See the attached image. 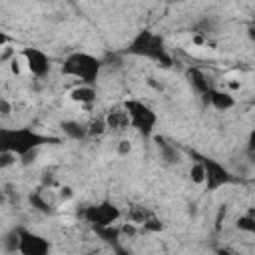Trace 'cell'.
<instances>
[{"label": "cell", "mask_w": 255, "mask_h": 255, "mask_svg": "<svg viewBox=\"0 0 255 255\" xmlns=\"http://www.w3.org/2000/svg\"><path fill=\"white\" fill-rule=\"evenodd\" d=\"M62 131L70 139H84V137H88L86 124H82L78 120H66V122H62Z\"/></svg>", "instance_id": "13"}, {"label": "cell", "mask_w": 255, "mask_h": 255, "mask_svg": "<svg viewBox=\"0 0 255 255\" xmlns=\"http://www.w3.org/2000/svg\"><path fill=\"white\" fill-rule=\"evenodd\" d=\"M116 149H118V155L126 157V155H129V153H131V141H129L128 137H122V139L116 143Z\"/></svg>", "instance_id": "21"}, {"label": "cell", "mask_w": 255, "mask_h": 255, "mask_svg": "<svg viewBox=\"0 0 255 255\" xmlns=\"http://www.w3.org/2000/svg\"><path fill=\"white\" fill-rule=\"evenodd\" d=\"M50 141H56L54 137H48L44 133H38L32 128H0V153L8 151L22 159L24 163H30V157L38 153V149Z\"/></svg>", "instance_id": "1"}, {"label": "cell", "mask_w": 255, "mask_h": 255, "mask_svg": "<svg viewBox=\"0 0 255 255\" xmlns=\"http://www.w3.org/2000/svg\"><path fill=\"white\" fill-rule=\"evenodd\" d=\"M104 120H106L108 131H112V133H118L120 135V133H124V131L129 129V118H128L124 106H114L112 110H108L104 114Z\"/></svg>", "instance_id": "10"}, {"label": "cell", "mask_w": 255, "mask_h": 255, "mask_svg": "<svg viewBox=\"0 0 255 255\" xmlns=\"http://www.w3.org/2000/svg\"><path fill=\"white\" fill-rule=\"evenodd\" d=\"M20 58H22L24 68H26L36 80H44V78L52 72V60H50L48 52H44L42 48L26 46V48L20 52Z\"/></svg>", "instance_id": "7"}, {"label": "cell", "mask_w": 255, "mask_h": 255, "mask_svg": "<svg viewBox=\"0 0 255 255\" xmlns=\"http://www.w3.org/2000/svg\"><path fill=\"white\" fill-rule=\"evenodd\" d=\"M155 141H157V147H159L161 157L165 159V163H179L181 161V155H179V151H177L175 145L167 143L163 137H155Z\"/></svg>", "instance_id": "14"}, {"label": "cell", "mask_w": 255, "mask_h": 255, "mask_svg": "<svg viewBox=\"0 0 255 255\" xmlns=\"http://www.w3.org/2000/svg\"><path fill=\"white\" fill-rule=\"evenodd\" d=\"M18 231V253L22 255H46L50 251V241L40 233H34L22 225L16 227Z\"/></svg>", "instance_id": "8"}, {"label": "cell", "mask_w": 255, "mask_h": 255, "mask_svg": "<svg viewBox=\"0 0 255 255\" xmlns=\"http://www.w3.org/2000/svg\"><path fill=\"white\" fill-rule=\"evenodd\" d=\"M197 159L201 161L203 171H205L203 185H201V187H205V191L213 193V191H217V189H221V187H225V185L235 181V175L221 161H217L213 157H205V155H199Z\"/></svg>", "instance_id": "5"}, {"label": "cell", "mask_w": 255, "mask_h": 255, "mask_svg": "<svg viewBox=\"0 0 255 255\" xmlns=\"http://www.w3.org/2000/svg\"><path fill=\"white\" fill-rule=\"evenodd\" d=\"M104 62L102 58L90 52H72L62 60V74L66 78H74L78 84H98Z\"/></svg>", "instance_id": "3"}, {"label": "cell", "mask_w": 255, "mask_h": 255, "mask_svg": "<svg viewBox=\"0 0 255 255\" xmlns=\"http://www.w3.org/2000/svg\"><path fill=\"white\" fill-rule=\"evenodd\" d=\"M187 80H189V84H191V88L199 94V96H203L213 84H211V80L207 78V74L203 72V70H199V68H187Z\"/></svg>", "instance_id": "12"}, {"label": "cell", "mask_w": 255, "mask_h": 255, "mask_svg": "<svg viewBox=\"0 0 255 255\" xmlns=\"http://www.w3.org/2000/svg\"><path fill=\"white\" fill-rule=\"evenodd\" d=\"M30 203H32L34 209H38V211H42V213H50L52 207H54V201L44 193V189L34 191V193L30 195Z\"/></svg>", "instance_id": "15"}, {"label": "cell", "mask_w": 255, "mask_h": 255, "mask_svg": "<svg viewBox=\"0 0 255 255\" xmlns=\"http://www.w3.org/2000/svg\"><path fill=\"white\" fill-rule=\"evenodd\" d=\"M124 54L135 56V58H143L149 60L161 68H171L173 66V56L169 52V48L165 46V40L161 34L143 28L139 30L128 44V48L124 50Z\"/></svg>", "instance_id": "2"}, {"label": "cell", "mask_w": 255, "mask_h": 255, "mask_svg": "<svg viewBox=\"0 0 255 255\" xmlns=\"http://www.w3.org/2000/svg\"><path fill=\"white\" fill-rule=\"evenodd\" d=\"M235 227L239 231H243V233H255V217H253V213L249 211V213L239 215L237 221H235Z\"/></svg>", "instance_id": "18"}, {"label": "cell", "mask_w": 255, "mask_h": 255, "mask_svg": "<svg viewBox=\"0 0 255 255\" xmlns=\"http://www.w3.org/2000/svg\"><path fill=\"white\" fill-rule=\"evenodd\" d=\"M58 197H60L62 201H70V199L74 197V189H72L70 185H62V187L58 189Z\"/></svg>", "instance_id": "23"}, {"label": "cell", "mask_w": 255, "mask_h": 255, "mask_svg": "<svg viewBox=\"0 0 255 255\" xmlns=\"http://www.w3.org/2000/svg\"><path fill=\"white\" fill-rule=\"evenodd\" d=\"M122 106L129 118V129H135L143 137H149L155 133L159 118H157V112L149 104H145L143 100H137V98H128Z\"/></svg>", "instance_id": "4"}, {"label": "cell", "mask_w": 255, "mask_h": 255, "mask_svg": "<svg viewBox=\"0 0 255 255\" xmlns=\"http://www.w3.org/2000/svg\"><path fill=\"white\" fill-rule=\"evenodd\" d=\"M201 100H203V104L211 106V108L217 110V112H229V110H233L235 104H237L233 92L221 90V88H217V86H211V88L201 96Z\"/></svg>", "instance_id": "9"}, {"label": "cell", "mask_w": 255, "mask_h": 255, "mask_svg": "<svg viewBox=\"0 0 255 255\" xmlns=\"http://www.w3.org/2000/svg\"><path fill=\"white\" fill-rule=\"evenodd\" d=\"M153 215V211H149L147 207H139V205H135V207H131L129 211H128V221H131V223H135L137 227L147 219V217H151Z\"/></svg>", "instance_id": "16"}, {"label": "cell", "mask_w": 255, "mask_h": 255, "mask_svg": "<svg viewBox=\"0 0 255 255\" xmlns=\"http://www.w3.org/2000/svg\"><path fill=\"white\" fill-rule=\"evenodd\" d=\"M16 161H18V157H16L14 153H8V151H2V153H0V169L10 167V165H14Z\"/></svg>", "instance_id": "22"}, {"label": "cell", "mask_w": 255, "mask_h": 255, "mask_svg": "<svg viewBox=\"0 0 255 255\" xmlns=\"http://www.w3.org/2000/svg\"><path fill=\"white\" fill-rule=\"evenodd\" d=\"M4 249L6 251H16L18 249V231H16V227L14 229H10L6 235H4Z\"/></svg>", "instance_id": "20"}, {"label": "cell", "mask_w": 255, "mask_h": 255, "mask_svg": "<svg viewBox=\"0 0 255 255\" xmlns=\"http://www.w3.org/2000/svg\"><path fill=\"white\" fill-rule=\"evenodd\" d=\"M8 44H10V36H8L6 32L0 30V48H6Z\"/></svg>", "instance_id": "25"}, {"label": "cell", "mask_w": 255, "mask_h": 255, "mask_svg": "<svg viewBox=\"0 0 255 255\" xmlns=\"http://www.w3.org/2000/svg\"><path fill=\"white\" fill-rule=\"evenodd\" d=\"M203 177H205V171H203V165L199 159H195L189 167V181L195 183V185H203Z\"/></svg>", "instance_id": "19"}, {"label": "cell", "mask_w": 255, "mask_h": 255, "mask_svg": "<svg viewBox=\"0 0 255 255\" xmlns=\"http://www.w3.org/2000/svg\"><path fill=\"white\" fill-rule=\"evenodd\" d=\"M80 217L90 225V227H102V225H112L122 219V209L112 203V201H100L94 205H88L82 209Z\"/></svg>", "instance_id": "6"}, {"label": "cell", "mask_w": 255, "mask_h": 255, "mask_svg": "<svg viewBox=\"0 0 255 255\" xmlns=\"http://www.w3.org/2000/svg\"><path fill=\"white\" fill-rule=\"evenodd\" d=\"M86 129H88V135H90V137H98V135H104V133L108 131L104 116H100V118H94L90 124H86Z\"/></svg>", "instance_id": "17"}, {"label": "cell", "mask_w": 255, "mask_h": 255, "mask_svg": "<svg viewBox=\"0 0 255 255\" xmlns=\"http://www.w3.org/2000/svg\"><path fill=\"white\" fill-rule=\"evenodd\" d=\"M12 114V104L6 98H0V116H10Z\"/></svg>", "instance_id": "24"}, {"label": "cell", "mask_w": 255, "mask_h": 255, "mask_svg": "<svg viewBox=\"0 0 255 255\" xmlns=\"http://www.w3.org/2000/svg\"><path fill=\"white\" fill-rule=\"evenodd\" d=\"M68 98H70L74 104L92 106V104L98 100V90H96L94 84H76V86L68 92Z\"/></svg>", "instance_id": "11"}]
</instances>
